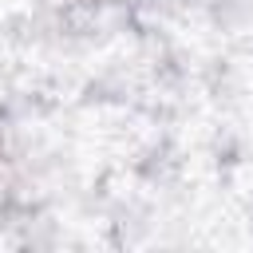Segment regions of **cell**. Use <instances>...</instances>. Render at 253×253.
I'll return each instance as SVG.
<instances>
[]
</instances>
